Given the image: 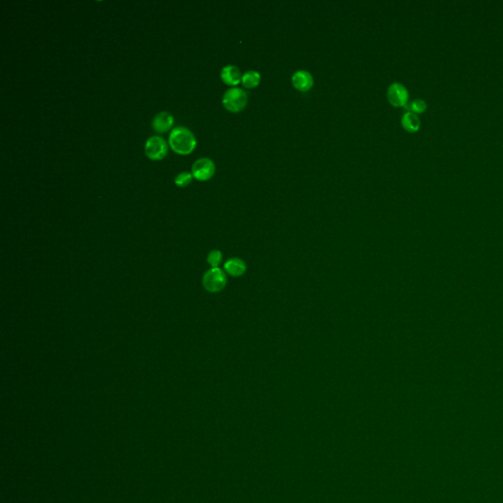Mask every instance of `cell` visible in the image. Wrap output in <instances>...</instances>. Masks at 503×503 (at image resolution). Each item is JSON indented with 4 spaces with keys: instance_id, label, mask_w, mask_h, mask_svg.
<instances>
[{
    "instance_id": "1",
    "label": "cell",
    "mask_w": 503,
    "mask_h": 503,
    "mask_svg": "<svg viewBox=\"0 0 503 503\" xmlns=\"http://www.w3.org/2000/svg\"><path fill=\"white\" fill-rule=\"evenodd\" d=\"M169 146L178 154L187 155L195 150L197 140L194 134L184 126L173 128L169 135Z\"/></svg>"
},
{
    "instance_id": "2",
    "label": "cell",
    "mask_w": 503,
    "mask_h": 503,
    "mask_svg": "<svg viewBox=\"0 0 503 503\" xmlns=\"http://www.w3.org/2000/svg\"><path fill=\"white\" fill-rule=\"evenodd\" d=\"M248 103L247 93L240 88H231L227 90L222 98L223 106L230 112L242 111Z\"/></svg>"
},
{
    "instance_id": "3",
    "label": "cell",
    "mask_w": 503,
    "mask_h": 503,
    "mask_svg": "<svg viewBox=\"0 0 503 503\" xmlns=\"http://www.w3.org/2000/svg\"><path fill=\"white\" fill-rule=\"evenodd\" d=\"M226 283V274L219 267L210 268L202 277V286L210 293H217L221 291L225 287Z\"/></svg>"
},
{
    "instance_id": "4",
    "label": "cell",
    "mask_w": 503,
    "mask_h": 503,
    "mask_svg": "<svg viewBox=\"0 0 503 503\" xmlns=\"http://www.w3.org/2000/svg\"><path fill=\"white\" fill-rule=\"evenodd\" d=\"M168 151V146L165 140L159 136H152L148 139L145 151L147 156L151 160H161L163 159Z\"/></svg>"
},
{
    "instance_id": "5",
    "label": "cell",
    "mask_w": 503,
    "mask_h": 503,
    "mask_svg": "<svg viewBox=\"0 0 503 503\" xmlns=\"http://www.w3.org/2000/svg\"><path fill=\"white\" fill-rule=\"evenodd\" d=\"M215 172L214 162L206 157L197 159L192 166V174L199 181H206L210 179Z\"/></svg>"
},
{
    "instance_id": "6",
    "label": "cell",
    "mask_w": 503,
    "mask_h": 503,
    "mask_svg": "<svg viewBox=\"0 0 503 503\" xmlns=\"http://www.w3.org/2000/svg\"><path fill=\"white\" fill-rule=\"evenodd\" d=\"M409 94L405 86L393 83L387 90V100L393 106H405L408 103Z\"/></svg>"
},
{
    "instance_id": "7",
    "label": "cell",
    "mask_w": 503,
    "mask_h": 503,
    "mask_svg": "<svg viewBox=\"0 0 503 503\" xmlns=\"http://www.w3.org/2000/svg\"><path fill=\"white\" fill-rule=\"evenodd\" d=\"M173 124H174L173 116L167 111H161L154 116L151 126L156 133H164L169 129H171Z\"/></svg>"
},
{
    "instance_id": "8",
    "label": "cell",
    "mask_w": 503,
    "mask_h": 503,
    "mask_svg": "<svg viewBox=\"0 0 503 503\" xmlns=\"http://www.w3.org/2000/svg\"><path fill=\"white\" fill-rule=\"evenodd\" d=\"M292 84L298 91L308 92L314 86V79L311 73L305 70H300L293 74Z\"/></svg>"
},
{
    "instance_id": "9",
    "label": "cell",
    "mask_w": 503,
    "mask_h": 503,
    "mask_svg": "<svg viewBox=\"0 0 503 503\" xmlns=\"http://www.w3.org/2000/svg\"><path fill=\"white\" fill-rule=\"evenodd\" d=\"M221 80L228 86H237L242 82L241 71L234 65H227L222 68L220 73Z\"/></svg>"
},
{
    "instance_id": "10",
    "label": "cell",
    "mask_w": 503,
    "mask_h": 503,
    "mask_svg": "<svg viewBox=\"0 0 503 503\" xmlns=\"http://www.w3.org/2000/svg\"><path fill=\"white\" fill-rule=\"evenodd\" d=\"M246 268L247 267H246L245 262L241 258H238V257L229 258L224 263L225 272L233 277H238V276L243 275L246 271Z\"/></svg>"
},
{
    "instance_id": "11",
    "label": "cell",
    "mask_w": 503,
    "mask_h": 503,
    "mask_svg": "<svg viewBox=\"0 0 503 503\" xmlns=\"http://www.w3.org/2000/svg\"><path fill=\"white\" fill-rule=\"evenodd\" d=\"M401 124H402L403 128L406 131H408L410 133H414L420 129L421 121L416 113L408 111L403 114Z\"/></svg>"
},
{
    "instance_id": "12",
    "label": "cell",
    "mask_w": 503,
    "mask_h": 503,
    "mask_svg": "<svg viewBox=\"0 0 503 503\" xmlns=\"http://www.w3.org/2000/svg\"><path fill=\"white\" fill-rule=\"evenodd\" d=\"M260 82V74L254 70H250L242 76V84L247 89H253Z\"/></svg>"
},
{
    "instance_id": "13",
    "label": "cell",
    "mask_w": 503,
    "mask_h": 503,
    "mask_svg": "<svg viewBox=\"0 0 503 503\" xmlns=\"http://www.w3.org/2000/svg\"><path fill=\"white\" fill-rule=\"evenodd\" d=\"M405 107L410 111V112H413V113H422L424 112L426 109H427V102L424 101V100H421V99H417V100H414V101H410L408 102Z\"/></svg>"
},
{
    "instance_id": "14",
    "label": "cell",
    "mask_w": 503,
    "mask_h": 503,
    "mask_svg": "<svg viewBox=\"0 0 503 503\" xmlns=\"http://www.w3.org/2000/svg\"><path fill=\"white\" fill-rule=\"evenodd\" d=\"M193 174L190 173V172H187V171H183L181 173H179L175 179H174V183L180 187V188H184L186 186H188L191 182H192V179H193Z\"/></svg>"
},
{
    "instance_id": "15",
    "label": "cell",
    "mask_w": 503,
    "mask_h": 503,
    "mask_svg": "<svg viewBox=\"0 0 503 503\" xmlns=\"http://www.w3.org/2000/svg\"><path fill=\"white\" fill-rule=\"evenodd\" d=\"M222 261V252L218 250L210 252L207 255V262L211 266V268L218 267V265Z\"/></svg>"
}]
</instances>
